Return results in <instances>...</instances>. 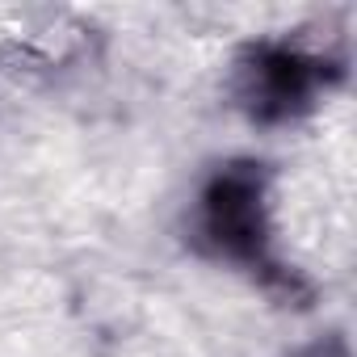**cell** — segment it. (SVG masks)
<instances>
[{
  "label": "cell",
  "instance_id": "1",
  "mask_svg": "<svg viewBox=\"0 0 357 357\" xmlns=\"http://www.w3.org/2000/svg\"><path fill=\"white\" fill-rule=\"evenodd\" d=\"M211 231L231 252H252L261 240V194L248 176H227L211 198Z\"/></svg>",
  "mask_w": 357,
  "mask_h": 357
}]
</instances>
